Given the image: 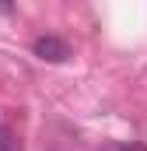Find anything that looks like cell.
Wrapping results in <instances>:
<instances>
[{
    "instance_id": "cell-1",
    "label": "cell",
    "mask_w": 147,
    "mask_h": 151,
    "mask_svg": "<svg viewBox=\"0 0 147 151\" xmlns=\"http://www.w3.org/2000/svg\"><path fill=\"white\" fill-rule=\"evenodd\" d=\"M32 53H35L42 63H63V60H70V46L60 35H39L32 42Z\"/></svg>"
},
{
    "instance_id": "cell-2",
    "label": "cell",
    "mask_w": 147,
    "mask_h": 151,
    "mask_svg": "<svg viewBox=\"0 0 147 151\" xmlns=\"http://www.w3.org/2000/svg\"><path fill=\"white\" fill-rule=\"evenodd\" d=\"M0 151H21V148H18V141H14L7 130H0Z\"/></svg>"
},
{
    "instance_id": "cell-3",
    "label": "cell",
    "mask_w": 147,
    "mask_h": 151,
    "mask_svg": "<svg viewBox=\"0 0 147 151\" xmlns=\"http://www.w3.org/2000/svg\"><path fill=\"white\" fill-rule=\"evenodd\" d=\"M130 151H147V148H130Z\"/></svg>"
}]
</instances>
